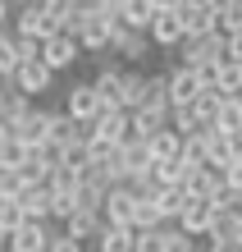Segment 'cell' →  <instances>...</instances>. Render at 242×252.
<instances>
[{
	"label": "cell",
	"mask_w": 242,
	"mask_h": 252,
	"mask_svg": "<svg viewBox=\"0 0 242 252\" xmlns=\"http://www.w3.org/2000/svg\"><path fill=\"white\" fill-rule=\"evenodd\" d=\"M14 37L23 41H51L59 37V0H27V5H14Z\"/></svg>",
	"instance_id": "cell-1"
},
{
	"label": "cell",
	"mask_w": 242,
	"mask_h": 252,
	"mask_svg": "<svg viewBox=\"0 0 242 252\" xmlns=\"http://www.w3.org/2000/svg\"><path fill=\"white\" fill-rule=\"evenodd\" d=\"M224 51H229V41L215 32V37H183V46H178L174 55H178V64H183V69L201 73V69H210V64H219Z\"/></svg>",
	"instance_id": "cell-2"
},
{
	"label": "cell",
	"mask_w": 242,
	"mask_h": 252,
	"mask_svg": "<svg viewBox=\"0 0 242 252\" xmlns=\"http://www.w3.org/2000/svg\"><path fill=\"white\" fill-rule=\"evenodd\" d=\"M51 120H55V110L51 106H37L32 115H23L19 124H9L14 147H23V152H41V147L51 142Z\"/></svg>",
	"instance_id": "cell-3"
},
{
	"label": "cell",
	"mask_w": 242,
	"mask_h": 252,
	"mask_svg": "<svg viewBox=\"0 0 242 252\" xmlns=\"http://www.w3.org/2000/svg\"><path fill=\"white\" fill-rule=\"evenodd\" d=\"M64 115H69V120H78V124H96L101 115H105L96 87L92 83H73L69 92H64Z\"/></svg>",
	"instance_id": "cell-4"
},
{
	"label": "cell",
	"mask_w": 242,
	"mask_h": 252,
	"mask_svg": "<svg viewBox=\"0 0 242 252\" xmlns=\"http://www.w3.org/2000/svg\"><path fill=\"white\" fill-rule=\"evenodd\" d=\"M215 5L219 0H178V23L188 37H215Z\"/></svg>",
	"instance_id": "cell-5"
},
{
	"label": "cell",
	"mask_w": 242,
	"mask_h": 252,
	"mask_svg": "<svg viewBox=\"0 0 242 252\" xmlns=\"http://www.w3.org/2000/svg\"><path fill=\"white\" fill-rule=\"evenodd\" d=\"M151 51H156V46H151V37H146V32H128L124 23L114 28V41H110L114 64H119V60H124V64H146V60H151Z\"/></svg>",
	"instance_id": "cell-6"
},
{
	"label": "cell",
	"mask_w": 242,
	"mask_h": 252,
	"mask_svg": "<svg viewBox=\"0 0 242 252\" xmlns=\"http://www.w3.org/2000/svg\"><path fill=\"white\" fill-rule=\"evenodd\" d=\"M78 60H82V46H78L73 37L59 32V37H51V41H41V64H46L51 73H64V69H73Z\"/></svg>",
	"instance_id": "cell-7"
},
{
	"label": "cell",
	"mask_w": 242,
	"mask_h": 252,
	"mask_svg": "<svg viewBox=\"0 0 242 252\" xmlns=\"http://www.w3.org/2000/svg\"><path fill=\"white\" fill-rule=\"evenodd\" d=\"M14 92H23L27 101H37V96H46L51 87H55V73L41 64V60H32V64H19V73H14Z\"/></svg>",
	"instance_id": "cell-8"
},
{
	"label": "cell",
	"mask_w": 242,
	"mask_h": 252,
	"mask_svg": "<svg viewBox=\"0 0 242 252\" xmlns=\"http://www.w3.org/2000/svg\"><path fill=\"white\" fill-rule=\"evenodd\" d=\"M51 239H55L51 220H23V225L9 234V252H46Z\"/></svg>",
	"instance_id": "cell-9"
},
{
	"label": "cell",
	"mask_w": 242,
	"mask_h": 252,
	"mask_svg": "<svg viewBox=\"0 0 242 252\" xmlns=\"http://www.w3.org/2000/svg\"><path fill=\"white\" fill-rule=\"evenodd\" d=\"M142 106H151V73H142V69H124L119 110H124V115H137Z\"/></svg>",
	"instance_id": "cell-10"
},
{
	"label": "cell",
	"mask_w": 242,
	"mask_h": 252,
	"mask_svg": "<svg viewBox=\"0 0 242 252\" xmlns=\"http://www.w3.org/2000/svg\"><path fill=\"white\" fill-rule=\"evenodd\" d=\"M133 211H137V192H133L128 184H119V188H110V197H105L101 220L105 225H128L133 229Z\"/></svg>",
	"instance_id": "cell-11"
},
{
	"label": "cell",
	"mask_w": 242,
	"mask_h": 252,
	"mask_svg": "<svg viewBox=\"0 0 242 252\" xmlns=\"http://www.w3.org/2000/svg\"><path fill=\"white\" fill-rule=\"evenodd\" d=\"M210 220H215V206H210V202H188V211L183 216H178V234H188V239H196V243H201L206 239V234H210Z\"/></svg>",
	"instance_id": "cell-12"
},
{
	"label": "cell",
	"mask_w": 242,
	"mask_h": 252,
	"mask_svg": "<svg viewBox=\"0 0 242 252\" xmlns=\"http://www.w3.org/2000/svg\"><path fill=\"white\" fill-rule=\"evenodd\" d=\"M101 229H105V220H101L96 211H78V216H69L64 225H59V234H64V239H73L78 248L96 243V239H101Z\"/></svg>",
	"instance_id": "cell-13"
},
{
	"label": "cell",
	"mask_w": 242,
	"mask_h": 252,
	"mask_svg": "<svg viewBox=\"0 0 242 252\" xmlns=\"http://www.w3.org/2000/svg\"><path fill=\"white\" fill-rule=\"evenodd\" d=\"M196 96H201V83H196V73L183 69V64H174V69H169V110L192 106Z\"/></svg>",
	"instance_id": "cell-14"
},
{
	"label": "cell",
	"mask_w": 242,
	"mask_h": 252,
	"mask_svg": "<svg viewBox=\"0 0 242 252\" xmlns=\"http://www.w3.org/2000/svg\"><path fill=\"white\" fill-rule=\"evenodd\" d=\"M92 133H96V138H101L105 147H124V142L133 138V120H128L124 110H105L101 120L92 124Z\"/></svg>",
	"instance_id": "cell-15"
},
{
	"label": "cell",
	"mask_w": 242,
	"mask_h": 252,
	"mask_svg": "<svg viewBox=\"0 0 242 252\" xmlns=\"http://www.w3.org/2000/svg\"><path fill=\"white\" fill-rule=\"evenodd\" d=\"M92 87H96V96H101V106H105V110H119V92H124V69H119L114 60H105V64H101V73L92 78Z\"/></svg>",
	"instance_id": "cell-16"
},
{
	"label": "cell",
	"mask_w": 242,
	"mask_h": 252,
	"mask_svg": "<svg viewBox=\"0 0 242 252\" xmlns=\"http://www.w3.org/2000/svg\"><path fill=\"white\" fill-rule=\"evenodd\" d=\"M169 106H142L137 115H128V120H133V138H142V142H151V138H156V133H164V128H169Z\"/></svg>",
	"instance_id": "cell-17"
},
{
	"label": "cell",
	"mask_w": 242,
	"mask_h": 252,
	"mask_svg": "<svg viewBox=\"0 0 242 252\" xmlns=\"http://www.w3.org/2000/svg\"><path fill=\"white\" fill-rule=\"evenodd\" d=\"M92 23V0H59V32L78 41L82 28Z\"/></svg>",
	"instance_id": "cell-18"
},
{
	"label": "cell",
	"mask_w": 242,
	"mask_h": 252,
	"mask_svg": "<svg viewBox=\"0 0 242 252\" xmlns=\"http://www.w3.org/2000/svg\"><path fill=\"white\" fill-rule=\"evenodd\" d=\"M119 23L128 32H151L156 23V0H119Z\"/></svg>",
	"instance_id": "cell-19"
},
{
	"label": "cell",
	"mask_w": 242,
	"mask_h": 252,
	"mask_svg": "<svg viewBox=\"0 0 242 252\" xmlns=\"http://www.w3.org/2000/svg\"><path fill=\"white\" fill-rule=\"evenodd\" d=\"M146 37H151V46H160V51H178L188 32H183V23H178V14H160Z\"/></svg>",
	"instance_id": "cell-20"
},
{
	"label": "cell",
	"mask_w": 242,
	"mask_h": 252,
	"mask_svg": "<svg viewBox=\"0 0 242 252\" xmlns=\"http://www.w3.org/2000/svg\"><path fill=\"white\" fill-rule=\"evenodd\" d=\"M233 165V138L219 128H206V170H229Z\"/></svg>",
	"instance_id": "cell-21"
},
{
	"label": "cell",
	"mask_w": 242,
	"mask_h": 252,
	"mask_svg": "<svg viewBox=\"0 0 242 252\" xmlns=\"http://www.w3.org/2000/svg\"><path fill=\"white\" fill-rule=\"evenodd\" d=\"M188 192L183 188H156V211H160V220H164V229H174L178 225V216L188 211Z\"/></svg>",
	"instance_id": "cell-22"
},
{
	"label": "cell",
	"mask_w": 242,
	"mask_h": 252,
	"mask_svg": "<svg viewBox=\"0 0 242 252\" xmlns=\"http://www.w3.org/2000/svg\"><path fill=\"white\" fill-rule=\"evenodd\" d=\"M19 206H23V220H51V184H32L19 192Z\"/></svg>",
	"instance_id": "cell-23"
},
{
	"label": "cell",
	"mask_w": 242,
	"mask_h": 252,
	"mask_svg": "<svg viewBox=\"0 0 242 252\" xmlns=\"http://www.w3.org/2000/svg\"><path fill=\"white\" fill-rule=\"evenodd\" d=\"M146 152H151V160H156V165H169V160L183 156V138H178L174 128H164V133H156V138L146 142Z\"/></svg>",
	"instance_id": "cell-24"
},
{
	"label": "cell",
	"mask_w": 242,
	"mask_h": 252,
	"mask_svg": "<svg viewBox=\"0 0 242 252\" xmlns=\"http://www.w3.org/2000/svg\"><path fill=\"white\" fill-rule=\"evenodd\" d=\"M215 32L224 41L242 32V0H219V5H215Z\"/></svg>",
	"instance_id": "cell-25"
},
{
	"label": "cell",
	"mask_w": 242,
	"mask_h": 252,
	"mask_svg": "<svg viewBox=\"0 0 242 252\" xmlns=\"http://www.w3.org/2000/svg\"><path fill=\"white\" fill-rule=\"evenodd\" d=\"M133 243H137V229H128V225H105L101 239H96V252H133Z\"/></svg>",
	"instance_id": "cell-26"
},
{
	"label": "cell",
	"mask_w": 242,
	"mask_h": 252,
	"mask_svg": "<svg viewBox=\"0 0 242 252\" xmlns=\"http://www.w3.org/2000/svg\"><path fill=\"white\" fill-rule=\"evenodd\" d=\"M215 128H219V133H229V138H238V133H242V101H238V96H219Z\"/></svg>",
	"instance_id": "cell-27"
},
{
	"label": "cell",
	"mask_w": 242,
	"mask_h": 252,
	"mask_svg": "<svg viewBox=\"0 0 242 252\" xmlns=\"http://www.w3.org/2000/svg\"><path fill=\"white\" fill-rule=\"evenodd\" d=\"M133 229H137V234L164 229V220H160V211H156V192H146V197H137V211H133Z\"/></svg>",
	"instance_id": "cell-28"
},
{
	"label": "cell",
	"mask_w": 242,
	"mask_h": 252,
	"mask_svg": "<svg viewBox=\"0 0 242 252\" xmlns=\"http://www.w3.org/2000/svg\"><path fill=\"white\" fill-rule=\"evenodd\" d=\"M19 41L14 32H0V83H14V73H19Z\"/></svg>",
	"instance_id": "cell-29"
},
{
	"label": "cell",
	"mask_w": 242,
	"mask_h": 252,
	"mask_svg": "<svg viewBox=\"0 0 242 252\" xmlns=\"http://www.w3.org/2000/svg\"><path fill=\"white\" fill-rule=\"evenodd\" d=\"M37 110V101H27L23 92H14V87L5 83V124H19L23 115H32Z\"/></svg>",
	"instance_id": "cell-30"
},
{
	"label": "cell",
	"mask_w": 242,
	"mask_h": 252,
	"mask_svg": "<svg viewBox=\"0 0 242 252\" xmlns=\"http://www.w3.org/2000/svg\"><path fill=\"white\" fill-rule=\"evenodd\" d=\"M192 115H196V120H201V128H215V115H219V96H196L192 101Z\"/></svg>",
	"instance_id": "cell-31"
},
{
	"label": "cell",
	"mask_w": 242,
	"mask_h": 252,
	"mask_svg": "<svg viewBox=\"0 0 242 252\" xmlns=\"http://www.w3.org/2000/svg\"><path fill=\"white\" fill-rule=\"evenodd\" d=\"M23 174L19 170H0V202H19V192H23Z\"/></svg>",
	"instance_id": "cell-32"
},
{
	"label": "cell",
	"mask_w": 242,
	"mask_h": 252,
	"mask_svg": "<svg viewBox=\"0 0 242 252\" xmlns=\"http://www.w3.org/2000/svg\"><path fill=\"white\" fill-rule=\"evenodd\" d=\"M19 225H23V206H19V202H0V234L9 239Z\"/></svg>",
	"instance_id": "cell-33"
},
{
	"label": "cell",
	"mask_w": 242,
	"mask_h": 252,
	"mask_svg": "<svg viewBox=\"0 0 242 252\" xmlns=\"http://www.w3.org/2000/svg\"><path fill=\"white\" fill-rule=\"evenodd\" d=\"M164 252H206L196 239H188V234H178V229H164Z\"/></svg>",
	"instance_id": "cell-34"
},
{
	"label": "cell",
	"mask_w": 242,
	"mask_h": 252,
	"mask_svg": "<svg viewBox=\"0 0 242 252\" xmlns=\"http://www.w3.org/2000/svg\"><path fill=\"white\" fill-rule=\"evenodd\" d=\"M133 252H164V229H151V234H137Z\"/></svg>",
	"instance_id": "cell-35"
},
{
	"label": "cell",
	"mask_w": 242,
	"mask_h": 252,
	"mask_svg": "<svg viewBox=\"0 0 242 252\" xmlns=\"http://www.w3.org/2000/svg\"><path fill=\"white\" fill-rule=\"evenodd\" d=\"M224 184H229V192H242V160H233V165L224 170Z\"/></svg>",
	"instance_id": "cell-36"
},
{
	"label": "cell",
	"mask_w": 242,
	"mask_h": 252,
	"mask_svg": "<svg viewBox=\"0 0 242 252\" xmlns=\"http://www.w3.org/2000/svg\"><path fill=\"white\" fill-rule=\"evenodd\" d=\"M46 252H87V248H78L73 239H64V234L55 229V239H51V248H46Z\"/></svg>",
	"instance_id": "cell-37"
},
{
	"label": "cell",
	"mask_w": 242,
	"mask_h": 252,
	"mask_svg": "<svg viewBox=\"0 0 242 252\" xmlns=\"http://www.w3.org/2000/svg\"><path fill=\"white\" fill-rule=\"evenodd\" d=\"M224 60L242 69V32H238V37H229V51H224Z\"/></svg>",
	"instance_id": "cell-38"
},
{
	"label": "cell",
	"mask_w": 242,
	"mask_h": 252,
	"mask_svg": "<svg viewBox=\"0 0 242 252\" xmlns=\"http://www.w3.org/2000/svg\"><path fill=\"white\" fill-rule=\"evenodd\" d=\"M9 23H14V5L0 0V32H9Z\"/></svg>",
	"instance_id": "cell-39"
},
{
	"label": "cell",
	"mask_w": 242,
	"mask_h": 252,
	"mask_svg": "<svg viewBox=\"0 0 242 252\" xmlns=\"http://www.w3.org/2000/svg\"><path fill=\"white\" fill-rule=\"evenodd\" d=\"M9 147H14V138H9V124H0V156H5Z\"/></svg>",
	"instance_id": "cell-40"
},
{
	"label": "cell",
	"mask_w": 242,
	"mask_h": 252,
	"mask_svg": "<svg viewBox=\"0 0 242 252\" xmlns=\"http://www.w3.org/2000/svg\"><path fill=\"white\" fill-rule=\"evenodd\" d=\"M0 124H5V83H0Z\"/></svg>",
	"instance_id": "cell-41"
},
{
	"label": "cell",
	"mask_w": 242,
	"mask_h": 252,
	"mask_svg": "<svg viewBox=\"0 0 242 252\" xmlns=\"http://www.w3.org/2000/svg\"><path fill=\"white\" fill-rule=\"evenodd\" d=\"M238 101H242V78H238Z\"/></svg>",
	"instance_id": "cell-42"
}]
</instances>
